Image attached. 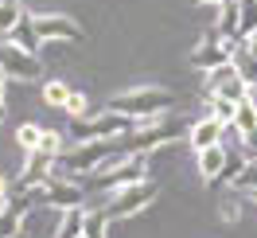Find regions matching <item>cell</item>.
<instances>
[{
    "instance_id": "cell-1",
    "label": "cell",
    "mask_w": 257,
    "mask_h": 238,
    "mask_svg": "<svg viewBox=\"0 0 257 238\" xmlns=\"http://www.w3.org/2000/svg\"><path fill=\"white\" fill-rule=\"evenodd\" d=\"M191 133V121L187 117H172V121H152V125H141L133 129V133H125L121 141H117V148L125 152V156H133V152H156V148H164V144H172V141H183Z\"/></svg>"
},
{
    "instance_id": "cell-2",
    "label": "cell",
    "mask_w": 257,
    "mask_h": 238,
    "mask_svg": "<svg viewBox=\"0 0 257 238\" xmlns=\"http://www.w3.org/2000/svg\"><path fill=\"white\" fill-rule=\"evenodd\" d=\"M176 94L172 90H160V86H137V90H121V94L109 98V110L125 113L133 121H152L160 117L164 110H172Z\"/></svg>"
},
{
    "instance_id": "cell-3",
    "label": "cell",
    "mask_w": 257,
    "mask_h": 238,
    "mask_svg": "<svg viewBox=\"0 0 257 238\" xmlns=\"http://www.w3.org/2000/svg\"><path fill=\"white\" fill-rule=\"evenodd\" d=\"M141 121H133V117H125L117 110H105L97 117H70V137L74 141H121Z\"/></svg>"
},
{
    "instance_id": "cell-4",
    "label": "cell",
    "mask_w": 257,
    "mask_h": 238,
    "mask_svg": "<svg viewBox=\"0 0 257 238\" xmlns=\"http://www.w3.org/2000/svg\"><path fill=\"white\" fill-rule=\"evenodd\" d=\"M152 199H156V184L152 180H137V184H125V188L109 191V199H105V215L113 219H133V215H141L145 207H152Z\"/></svg>"
},
{
    "instance_id": "cell-5",
    "label": "cell",
    "mask_w": 257,
    "mask_h": 238,
    "mask_svg": "<svg viewBox=\"0 0 257 238\" xmlns=\"http://www.w3.org/2000/svg\"><path fill=\"white\" fill-rule=\"evenodd\" d=\"M35 199H39V207H55V211H66V207H82L86 203V191L70 180V176H59L51 172L47 184H39L35 188Z\"/></svg>"
},
{
    "instance_id": "cell-6",
    "label": "cell",
    "mask_w": 257,
    "mask_h": 238,
    "mask_svg": "<svg viewBox=\"0 0 257 238\" xmlns=\"http://www.w3.org/2000/svg\"><path fill=\"white\" fill-rule=\"evenodd\" d=\"M97 188L101 191H117L125 188V184H137V180H148V156L145 152H133V156L117 160L113 168H105V172H97Z\"/></svg>"
},
{
    "instance_id": "cell-7",
    "label": "cell",
    "mask_w": 257,
    "mask_h": 238,
    "mask_svg": "<svg viewBox=\"0 0 257 238\" xmlns=\"http://www.w3.org/2000/svg\"><path fill=\"white\" fill-rule=\"evenodd\" d=\"M234 51H238L234 39H222L218 32H210L207 39L191 51V66H195V70H214V66L230 63V59H234Z\"/></svg>"
},
{
    "instance_id": "cell-8",
    "label": "cell",
    "mask_w": 257,
    "mask_h": 238,
    "mask_svg": "<svg viewBox=\"0 0 257 238\" xmlns=\"http://www.w3.org/2000/svg\"><path fill=\"white\" fill-rule=\"evenodd\" d=\"M0 70H4L8 78L32 82V78L43 74V63H39V55H32V51L16 47V43H4V47H0Z\"/></svg>"
},
{
    "instance_id": "cell-9",
    "label": "cell",
    "mask_w": 257,
    "mask_h": 238,
    "mask_svg": "<svg viewBox=\"0 0 257 238\" xmlns=\"http://www.w3.org/2000/svg\"><path fill=\"white\" fill-rule=\"evenodd\" d=\"M207 94L210 98H230V102H241V98L249 94V86L241 82L234 59L222 63V66H214V70H207Z\"/></svg>"
},
{
    "instance_id": "cell-10",
    "label": "cell",
    "mask_w": 257,
    "mask_h": 238,
    "mask_svg": "<svg viewBox=\"0 0 257 238\" xmlns=\"http://www.w3.org/2000/svg\"><path fill=\"white\" fill-rule=\"evenodd\" d=\"M32 28L43 43H82L86 39L82 24H74L66 16H32Z\"/></svg>"
},
{
    "instance_id": "cell-11",
    "label": "cell",
    "mask_w": 257,
    "mask_h": 238,
    "mask_svg": "<svg viewBox=\"0 0 257 238\" xmlns=\"http://www.w3.org/2000/svg\"><path fill=\"white\" fill-rule=\"evenodd\" d=\"M51 172H55V156L43 152V148H32L28 152V164H24V176H20L12 188H39V184H47Z\"/></svg>"
},
{
    "instance_id": "cell-12",
    "label": "cell",
    "mask_w": 257,
    "mask_h": 238,
    "mask_svg": "<svg viewBox=\"0 0 257 238\" xmlns=\"http://www.w3.org/2000/svg\"><path fill=\"white\" fill-rule=\"evenodd\" d=\"M222 121L214 117V113H207V117H199V121H191V133H187V141H191V152H199V148H210V144L222 141Z\"/></svg>"
},
{
    "instance_id": "cell-13",
    "label": "cell",
    "mask_w": 257,
    "mask_h": 238,
    "mask_svg": "<svg viewBox=\"0 0 257 238\" xmlns=\"http://www.w3.org/2000/svg\"><path fill=\"white\" fill-rule=\"evenodd\" d=\"M195 156H199V172H203V180H207V184H214V180H218V172H222V164H226V156H230V152H226V144L218 141V144H210V148H199Z\"/></svg>"
},
{
    "instance_id": "cell-14",
    "label": "cell",
    "mask_w": 257,
    "mask_h": 238,
    "mask_svg": "<svg viewBox=\"0 0 257 238\" xmlns=\"http://www.w3.org/2000/svg\"><path fill=\"white\" fill-rule=\"evenodd\" d=\"M218 8H222V12H218V28H214V32L222 35V39H234L241 47L245 39H241V32H238V0H222Z\"/></svg>"
},
{
    "instance_id": "cell-15",
    "label": "cell",
    "mask_w": 257,
    "mask_h": 238,
    "mask_svg": "<svg viewBox=\"0 0 257 238\" xmlns=\"http://www.w3.org/2000/svg\"><path fill=\"white\" fill-rule=\"evenodd\" d=\"M12 43H16V47H24V51H32V55H39L43 39L35 35V28H32V16H24V20L16 24V28H12Z\"/></svg>"
},
{
    "instance_id": "cell-16",
    "label": "cell",
    "mask_w": 257,
    "mask_h": 238,
    "mask_svg": "<svg viewBox=\"0 0 257 238\" xmlns=\"http://www.w3.org/2000/svg\"><path fill=\"white\" fill-rule=\"evenodd\" d=\"M82 219H86V207H66L63 222H59V234L55 238H78L82 234Z\"/></svg>"
},
{
    "instance_id": "cell-17",
    "label": "cell",
    "mask_w": 257,
    "mask_h": 238,
    "mask_svg": "<svg viewBox=\"0 0 257 238\" xmlns=\"http://www.w3.org/2000/svg\"><path fill=\"white\" fill-rule=\"evenodd\" d=\"M234 66H238L241 82H245L249 90H257V59H253V55H249L245 47H238V51H234Z\"/></svg>"
},
{
    "instance_id": "cell-18",
    "label": "cell",
    "mask_w": 257,
    "mask_h": 238,
    "mask_svg": "<svg viewBox=\"0 0 257 238\" xmlns=\"http://www.w3.org/2000/svg\"><path fill=\"white\" fill-rule=\"evenodd\" d=\"M82 234L86 238H109V215H105V211H86Z\"/></svg>"
},
{
    "instance_id": "cell-19",
    "label": "cell",
    "mask_w": 257,
    "mask_h": 238,
    "mask_svg": "<svg viewBox=\"0 0 257 238\" xmlns=\"http://www.w3.org/2000/svg\"><path fill=\"white\" fill-rule=\"evenodd\" d=\"M20 20H24V4L20 0H0V35H12Z\"/></svg>"
},
{
    "instance_id": "cell-20",
    "label": "cell",
    "mask_w": 257,
    "mask_h": 238,
    "mask_svg": "<svg viewBox=\"0 0 257 238\" xmlns=\"http://www.w3.org/2000/svg\"><path fill=\"white\" fill-rule=\"evenodd\" d=\"M238 32L241 39H249L257 32V0H238Z\"/></svg>"
},
{
    "instance_id": "cell-21",
    "label": "cell",
    "mask_w": 257,
    "mask_h": 238,
    "mask_svg": "<svg viewBox=\"0 0 257 238\" xmlns=\"http://www.w3.org/2000/svg\"><path fill=\"white\" fill-rule=\"evenodd\" d=\"M230 188H238V191H253L257 188V156H245L241 172L230 180Z\"/></svg>"
},
{
    "instance_id": "cell-22",
    "label": "cell",
    "mask_w": 257,
    "mask_h": 238,
    "mask_svg": "<svg viewBox=\"0 0 257 238\" xmlns=\"http://www.w3.org/2000/svg\"><path fill=\"white\" fill-rule=\"evenodd\" d=\"M253 125H257V106L249 102V98H241L238 113H234V129H238V133H249Z\"/></svg>"
},
{
    "instance_id": "cell-23",
    "label": "cell",
    "mask_w": 257,
    "mask_h": 238,
    "mask_svg": "<svg viewBox=\"0 0 257 238\" xmlns=\"http://www.w3.org/2000/svg\"><path fill=\"white\" fill-rule=\"evenodd\" d=\"M66 98H70V86H66V82H43V102H47V106L63 110Z\"/></svg>"
},
{
    "instance_id": "cell-24",
    "label": "cell",
    "mask_w": 257,
    "mask_h": 238,
    "mask_svg": "<svg viewBox=\"0 0 257 238\" xmlns=\"http://www.w3.org/2000/svg\"><path fill=\"white\" fill-rule=\"evenodd\" d=\"M210 113L222 121V125H234V113H238V102L230 98H210Z\"/></svg>"
},
{
    "instance_id": "cell-25",
    "label": "cell",
    "mask_w": 257,
    "mask_h": 238,
    "mask_svg": "<svg viewBox=\"0 0 257 238\" xmlns=\"http://www.w3.org/2000/svg\"><path fill=\"white\" fill-rule=\"evenodd\" d=\"M241 164H245V152H230V156H226V164H222V172H218V180H214V184H230V180H234V176L241 172Z\"/></svg>"
},
{
    "instance_id": "cell-26",
    "label": "cell",
    "mask_w": 257,
    "mask_h": 238,
    "mask_svg": "<svg viewBox=\"0 0 257 238\" xmlns=\"http://www.w3.org/2000/svg\"><path fill=\"white\" fill-rule=\"evenodd\" d=\"M70 117H90V102H86V94L82 90H70V98H66V106H63Z\"/></svg>"
},
{
    "instance_id": "cell-27",
    "label": "cell",
    "mask_w": 257,
    "mask_h": 238,
    "mask_svg": "<svg viewBox=\"0 0 257 238\" xmlns=\"http://www.w3.org/2000/svg\"><path fill=\"white\" fill-rule=\"evenodd\" d=\"M20 144H24V148H28V152H32L35 144H39V137H43V125H35V121H24V125H20Z\"/></svg>"
},
{
    "instance_id": "cell-28",
    "label": "cell",
    "mask_w": 257,
    "mask_h": 238,
    "mask_svg": "<svg viewBox=\"0 0 257 238\" xmlns=\"http://www.w3.org/2000/svg\"><path fill=\"white\" fill-rule=\"evenodd\" d=\"M35 148H43V152H51V156H59L66 144H63V133H55V129H43V137H39V144Z\"/></svg>"
},
{
    "instance_id": "cell-29",
    "label": "cell",
    "mask_w": 257,
    "mask_h": 238,
    "mask_svg": "<svg viewBox=\"0 0 257 238\" xmlns=\"http://www.w3.org/2000/svg\"><path fill=\"white\" fill-rule=\"evenodd\" d=\"M241 137V152H245V156H257V125L249 129V133H238Z\"/></svg>"
},
{
    "instance_id": "cell-30",
    "label": "cell",
    "mask_w": 257,
    "mask_h": 238,
    "mask_svg": "<svg viewBox=\"0 0 257 238\" xmlns=\"http://www.w3.org/2000/svg\"><path fill=\"white\" fill-rule=\"evenodd\" d=\"M8 203H12V184L0 176V215H4V207H8Z\"/></svg>"
},
{
    "instance_id": "cell-31",
    "label": "cell",
    "mask_w": 257,
    "mask_h": 238,
    "mask_svg": "<svg viewBox=\"0 0 257 238\" xmlns=\"http://www.w3.org/2000/svg\"><path fill=\"white\" fill-rule=\"evenodd\" d=\"M4 86H8V74L0 70V121H4Z\"/></svg>"
},
{
    "instance_id": "cell-32",
    "label": "cell",
    "mask_w": 257,
    "mask_h": 238,
    "mask_svg": "<svg viewBox=\"0 0 257 238\" xmlns=\"http://www.w3.org/2000/svg\"><path fill=\"white\" fill-rule=\"evenodd\" d=\"M241 47H245V51H249V55H253V59H257V32L249 35V39H245V43H241Z\"/></svg>"
},
{
    "instance_id": "cell-33",
    "label": "cell",
    "mask_w": 257,
    "mask_h": 238,
    "mask_svg": "<svg viewBox=\"0 0 257 238\" xmlns=\"http://www.w3.org/2000/svg\"><path fill=\"white\" fill-rule=\"evenodd\" d=\"M191 4H222V0H191Z\"/></svg>"
},
{
    "instance_id": "cell-34",
    "label": "cell",
    "mask_w": 257,
    "mask_h": 238,
    "mask_svg": "<svg viewBox=\"0 0 257 238\" xmlns=\"http://www.w3.org/2000/svg\"><path fill=\"white\" fill-rule=\"evenodd\" d=\"M249 195H253V207H257V188H253V191H249Z\"/></svg>"
},
{
    "instance_id": "cell-35",
    "label": "cell",
    "mask_w": 257,
    "mask_h": 238,
    "mask_svg": "<svg viewBox=\"0 0 257 238\" xmlns=\"http://www.w3.org/2000/svg\"><path fill=\"white\" fill-rule=\"evenodd\" d=\"M78 238H86V234H78Z\"/></svg>"
}]
</instances>
